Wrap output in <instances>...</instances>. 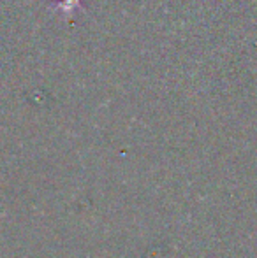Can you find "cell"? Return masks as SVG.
<instances>
[{"instance_id":"obj_1","label":"cell","mask_w":257,"mask_h":258,"mask_svg":"<svg viewBox=\"0 0 257 258\" xmlns=\"http://www.w3.org/2000/svg\"><path fill=\"white\" fill-rule=\"evenodd\" d=\"M81 6V0H52V7L57 13H62L65 16L74 13Z\"/></svg>"}]
</instances>
